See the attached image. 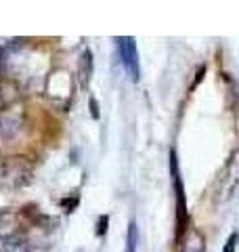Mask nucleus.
Instances as JSON below:
<instances>
[{
    "label": "nucleus",
    "mask_w": 239,
    "mask_h": 252,
    "mask_svg": "<svg viewBox=\"0 0 239 252\" xmlns=\"http://www.w3.org/2000/svg\"><path fill=\"white\" fill-rule=\"evenodd\" d=\"M170 172H172V183H174V193H177V240L185 235L189 215H187V198H185V187H182V179L179 172V160L177 152H170Z\"/></svg>",
    "instance_id": "nucleus-1"
},
{
    "label": "nucleus",
    "mask_w": 239,
    "mask_h": 252,
    "mask_svg": "<svg viewBox=\"0 0 239 252\" xmlns=\"http://www.w3.org/2000/svg\"><path fill=\"white\" fill-rule=\"evenodd\" d=\"M118 51H120V57H122L126 72H128L132 78V82H139L141 67H139V53H137V42H134V38H130V36L118 38Z\"/></svg>",
    "instance_id": "nucleus-2"
},
{
    "label": "nucleus",
    "mask_w": 239,
    "mask_h": 252,
    "mask_svg": "<svg viewBox=\"0 0 239 252\" xmlns=\"http://www.w3.org/2000/svg\"><path fill=\"white\" fill-rule=\"evenodd\" d=\"M78 74H80V80L82 84L86 86L90 80V74H92V53L86 49L82 53V57H80V63H78Z\"/></svg>",
    "instance_id": "nucleus-3"
},
{
    "label": "nucleus",
    "mask_w": 239,
    "mask_h": 252,
    "mask_svg": "<svg viewBox=\"0 0 239 252\" xmlns=\"http://www.w3.org/2000/svg\"><path fill=\"white\" fill-rule=\"evenodd\" d=\"M137 244H139V227L134 220H130L128 233H126V250L124 252H137Z\"/></svg>",
    "instance_id": "nucleus-4"
},
{
    "label": "nucleus",
    "mask_w": 239,
    "mask_h": 252,
    "mask_svg": "<svg viewBox=\"0 0 239 252\" xmlns=\"http://www.w3.org/2000/svg\"><path fill=\"white\" fill-rule=\"evenodd\" d=\"M107 225H109V217H107V215L99 217V223H97V235H99V238H101V235H105Z\"/></svg>",
    "instance_id": "nucleus-5"
},
{
    "label": "nucleus",
    "mask_w": 239,
    "mask_h": 252,
    "mask_svg": "<svg viewBox=\"0 0 239 252\" xmlns=\"http://www.w3.org/2000/svg\"><path fill=\"white\" fill-rule=\"evenodd\" d=\"M237 240H239V233H231V238L227 240L225 248H222V252H235V246H237Z\"/></svg>",
    "instance_id": "nucleus-6"
},
{
    "label": "nucleus",
    "mask_w": 239,
    "mask_h": 252,
    "mask_svg": "<svg viewBox=\"0 0 239 252\" xmlns=\"http://www.w3.org/2000/svg\"><path fill=\"white\" fill-rule=\"evenodd\" d=\"M90 114H92V118H99V105L94 99H90Z\"/></svg>",
    "instance_id": "nucleus-7"
}]
</instances>
